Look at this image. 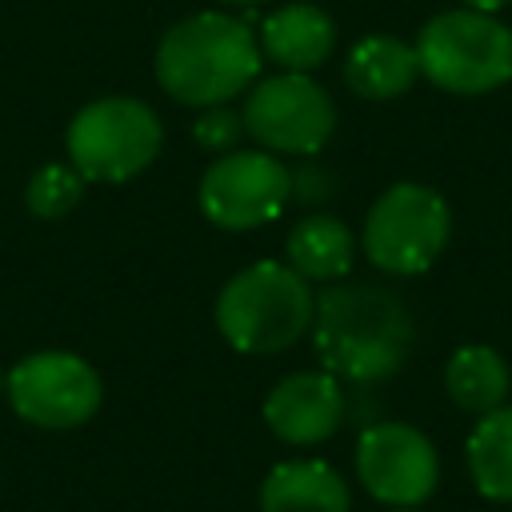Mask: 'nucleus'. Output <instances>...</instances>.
<instances>
[{"mask_svg":"<svg viewBox=\"0 0 512 512\" xmlns=\"http://www.w3.org/2000/svg\"><path fill=\"white\" fill-rule=\"evenodd\" d=\"M312 344L336 380L380 384L404 368L416 324L404 300L380 284H332L316 296Z\"/></svg>","mask_w":512,"mask_h":512,"instance_id":"nucleus-1","label":"nucleus"},{"mask_svg":"<svg viewBox=\"0 0 512 512\" xmlns=\"http://www.w3.org/2000/svg\"><path fill=\"white\" fill-rule=\"evenodd\" d=\"M260 72L256 32L228 12H196L172 24L156 48L160 88L192 108L228 104Z\"/></svg>","mask_w":512,"mask_h":512,"instance_id":"nucleus-2","label":"nucleus"},{"mask_svg":"<svg viewBox=\"0 0 512 512\" xmlns=\"http://www.w3.org/2000/svg\"><path fill=\"white\" fill-rule=\"evenodd\" d=\"M316 296L300 272L280 260H260L236 272L216 296L220 336L248 356H272L312 328Z\"/></svg>","mask_w":512,"mask_h":512,"instance_id":"nucleus-3","label":"nucleus"},{"mask_svg":"<svg viewBox=\"0 0 512 512\" xmlns=\"http://www.w3.org/2000/svg\"><path fill=\"white\" fill-rule=\"evenodd\" d=\"M416 64L452 96L492 92L512 80V28L500 24L496 12H440L416 36Z\"/></svg>","mask_w":512,"mask_h":512,"instance_id":"nucleus-4","label":"nucleus"},{"mask_svg":"<svg viewBox=\"0 0 512 512\" xmlns=\"http://www.w3.org/2000/svg\"><path fill=\"white\" fill-rule=\"evenodd\" d=\"M160 116L132 96L84 104L68 124V164L96 184H120L144 172L160 152Z\"/></svg>","mask_w":512,"mask_h":512,"instance_id":"nucleus-5","label":"nucleus"},{"mask_svg":"<svg viewBox=\"0 0 512 512\" xmlns=\"http://www.w3.org/2000/svg\"><path fill=\"white\" fill-rule=\"evenodd\" d=\"M452 236V212L428 184H392L368 208L364 252L380 272L420 276L436 264Z\"/></svg>","mask_w":512,"mask_h":512,"instance_id":"nucleus-6","label":"nucleus"},{"mask_svg":"<svg viewBox=\"0 0 512 512\" xmlns=\"http://www.w3.org/2000/svg\"><path fill=\"white\" fill-rule=\"evenodd\" d=\"M240 120L244 132L268 152L312 156L336 128V104L308 72H280L248 92Z\"/></svg>","mask_w":512,"mask_h":512,"instance_id":"nucleus-7","label":"nucleus"},{"mask_svg":"<svg viewBox=\"0 0 512 512\" xmlns=\"http://www.w3.org/2000/svg\"><path fill=\"white\" fill-rule=\"evenodd\" d=\"M8 400L36 428H80L100 408V376L76 352H32L8 372Z\"/></svg>","mask_w":512,"mask_h":512,"instance_id":"nucleus-8","label":"nucleus"},{"mask_svg":"<svg viewBox=\"0 0 512 512\" xmlns=\"http://www.w3.org/2000/svg\"><path fill=\"white\" fill-rule=\"evenodd\" d=\"M292 172L272 152H220L200 176V212L228 232L260 228L284 212Z\"/></svg>","mask_w":512,"mask_h":512,"instance_id":"nucleus-9","label":"nucleus"},{"mask_svg":"<svg viewBox=\"0 0 512 512\" xmlns=\"http://www.w3.org/2000/svg\"><path fill=\"white\" fill-rule=\"evenodd\" d=\"M356 476L380 504L420 508L440 484V456L420 428L380 420L356 440Z\"/></svg>","mask_w":512,"mask_h":512,"instance_id":"nucleus-10","label":"nucleus"},{"mask_svg":"<svg viewBox=\"0 0 512 512\" xmlns=\"http://www.w3.org/2000/svg\"><path fill=\"white\" fill-rule=\"evenodd\" d=\"M264 420L288 444H320L344 424V388L332 372H292L268 392Z\"/></svg>","mask_w":512,"mask_h":512,"instance_id":"nucleus-11","label":"nucleus"},{"mask_svg":"<svg viewBox=\"0 0 512 512\" xmlns=\"http://www.w3.org/2000/svg\"><path fill=\"white\" fill-rule=\"evenodd\" d=\"M336 24L316 4H284L260 24V52L284 72H312L332 56Z\"/></svg>","mask_w":512,"mask_h":512,"instance_id":"nucleus-12","label":"nucleus"},{"mask_svg":"<svg viewBox=\"0 0 512 512\" xmlns=\"http://www.w3.org/2000/svg\"><path fill=\"white\" fill-rule=\"evenodd\" d=\"M344 476L324 460H284L260 484V512H348Z\"/></svg>","mask_w":512,"mask_h":512,"instance_id":"nucleus-13","label":"nucleus"},{"mask_svg":"<svg viewBox=\"0 0 512 512\" xmlns=\"http://www.w3.org/2000/svg\"><path fill=\"white\" fill-rule=\"evenodd\" d=\"M416 76H420L416 48L384 32L356 40L344 60V80L364 100H396L412 88Z\"/></svg>","mask_w":512,"mask_h":512,"instance_id":"nucleus-14","label":"nucleus"},{"mask_svg":"<svg viewBox=\"0 0 512 512\" xmlns=\"http://www.w3.org/2000/svg\"><path fill=\"white\" fill-rule=\"evenodd\" d=\"M288 268L300 272L304 280H340L352 268L356 240L344 220L336 216H304L284 244Z\"/></svg>","mask_w":512,"mask_h":512,"instance_id":"nucleus-15","label":"nucleus"},{"mask_svg":"<svg viewBox=\"0 0 512 512\" xmlns=\"http://www.w3.org/2000/svg\"><path fill=\"white\" fill-rule=\"evenodd\" d=\"M508 384H512L508 364L488 344H464L444 364V388H448L452 404L464 412H476V416L500 408L508 396Z\"/></svg>","mask_w":512,"mask_h":512,"instance_id":"nucleus-16","label":"nucleus"},{"mask_svg":"<svg viewBox=\"0 0 512 512\" xmlns=\"http://www.w3.org/2000/svg\"><path fill=\"white\" fill-rule=\"evenodd\" d=\"M468 472L484 500L512 504V408L500 404L468 432Z\"/></svg>","mask_w":512,"mask_h":512,"instance_id":"nucleus-17","label":"nucleus"},{"mask_svg":"<svg viewBox=\"0 0 512 512\" xmlns=\"http://www.w3.org/2000/svg\"><path fill=\"white\" fill-rule=\"evenodd\" d=\"M84 196V176L72 164H44L32 172L28 188H24V204L32 216L40 220H56L64 212H72Z\"/></svg>","mask_w":512,"mask_h":512,"instance_id":"nucleus-18","label":"nucleus"},{"mask_svg":"<svg viewBox=\"0 0 512 512\" xmlns=\"http://www.w3.org/2000/svg\"><path fill=\"white\" fill-rule=\"evenodd\" d=\"M240 124H244V120H240V116H232L224 104H212V108H204V116L196 120V128H192V132H196V140H200L204 148L224 152V148L240 136Z\"/></svg>","mask_w":512,"mask_h":512,"instance_id":"nucleus-19","label":"nucleus"},{"mask_svg":"<svg viewBox=\"0 0 512 512\" xmlns=\"http://www.w3.org/2000/svg\"><path fill=\"white\" fill-rule=\"evenodd\" d=\"M508 0H464V8H476V12H496V8H504Z\"/></svg>","mask_w":512,"mask_h":512,"instance_id":"nucleus-20","label":"nucleus"},{"mask_svg":"<svg viewBox=\"0 0 512 512\" xmlns=\"http://www.w3.org/2000/svg\"><path fill=\"white\" fill-rule=\"evenodd\" d=\"M392 512H416V508H392Z\"/></svg>","mask_w":512,"mask_h":512,"instance_id":"nucleus-21","label":"nucleus"},{"mask_svg":"<svg viewBox=\"0 0 512 512\" xmlns=\"http://www.w3.org/2000/svg\"><path fill=\"white\" fill-rule=\"evenodd\" d=\"M236 4H256V0H236Z\"/></svg>","mask_w":512,"mask_h":512,"instance_id":"nucleus-22","label":"nucleus"}]
</instances>
